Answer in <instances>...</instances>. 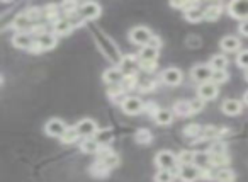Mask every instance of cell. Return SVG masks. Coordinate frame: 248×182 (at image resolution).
<instances>
[{"label":"cell","mask_w":248,"mask_h":182,"mask_svg":"<svg viewBox=\"0 0 248 182\" xmlns=\"http://www.w3.org/2000/svg\"><path fill=\"white\" fill-rule=\"evenodd\" d=\"M153 36L155 34H153L148 28H145V26H136V28H133L131 31H129V41H131L133 45L141 46L143 48V46L148 45Z\"/></svg>","instance_id":"6da1fadb"},{"label":"cell","mask_w":248,"mask_h":182,"mask_svg":"<svg viewBox=\"0 0 248 182\" xmlns=\"http://www.w3.org/2000/svg\"><path fill=\"white\" fill-rule=\"evenodd\" d=\"M155 164L158 165L160 170H175V167L179 165V160H177L175 153H172L169 150H162L156 153Z\"/></svg>","instance_id":"7a4b0ae2"},{"label":"cell","mask_w":248,"mask_h":182,"mask_svg":"<svg viewBox=\"0 0 248 182\" xmlns=\"http://www.w3.org/2000/svg\"><path fill=\"white\" fill-rule=\"evenodd\" d=\"M121 109L124 114H129V116H136L140 113H145V102H143L140 97H126L121 104Z\"/></svg>","instance_id":"3957f363"},{"label":"cell","mask_w":248,"mask_h":182,"mask_svg":"<svg viewBox=\"0 0 248 182\" xmlns=\"http://www.w3.org/2000/svg\"><path fill=\"white\" fill-rule=\"evenodd\" d=\"M228 12L231 17L238 19V21H247L248 19V0H233L228 4Z\"/></svg>","instance_id":"277c9868"},{"label":"cell","mask_w":248,"mask_h":182,"mask_svg":"<svg viewBox=\"0 0 248 182\" xmlns=\"http://www.w3.org/2000/svg\"><path fill=\"white\" fill-rule=\"evenodd\" d=\"M100 12H102V9H100L99 4H95V2H83V4H80L77 16L80 17V21H93V19L99 17Z\"/></svg>","instance_id":"5b68a950"},{"label":"cell","mask_w":248,"mask_h":182,"mask_svg":"<svg viewBox=\"0 0 248 182\" xmlns=\"http://www.w3.org/2000/svg\"><path fill=\"white\" fill-rule=\"evenodd\" d=\"M214 70L211 68L209 63H197L196 66L190 72V77H192L196 82L204 83V82H211V77H213Z\"/></svg>","instance_id":"8992f818"},{"label":"cell","mask_w":248,"mask_h":182,"mask_svg":"<svg viewBox=\"0 0 248 182\" xmlns=\"http://www.w3.org/2000/svg\"><path fill=\"white\" fill-rule=\"evenodd\" d=\"M75 128H77V131H78L80 136H83V138H93L97 131H99L97 123L93 119H90V117H83V119H80L78 123L75 124Z\"/></svg>","instance_id":"52a82bcc"},{"label":"cell","mask_w":248,"mask_h":182,"mask_svg":"<svg viewBox=\"0 0 248 182\" xmlns=\"http://www.w3.org/2000/svg\"><path fill=\"white\" fill-rule=\"evenodd\" d=\"M201 174H202V170L196 165H184L177 170V175L182 182H197L201 179Z\"/></svg>","instance_id":"ba28073f"},{"label":"cell","mask_w":248,"mask_h":182,"mask_svg":"<svg viewBox=\"0 0 248 182\" xmlns=\"http://www.w3.org/2000/svg\"><path fill=\"white\" fill-rule=\"evenodd\" d=\"M66 124L63 119H60V117H53V119H49L48 123H46L45 126V131L48 136H56V138H62L63 133L66 131Z\"/></svg>","instance_id":"9c48e42d"},{"label":"cell","mask_w":248,"mask_h":182,"mask_svg":"<svg viewBox=\"0 0 248 182\" xmlns=\"http://www.w3.org/2000/svg\"><path fill=\"white\" fill-rule=\"evenodd\" d=\"M217 94H219V89H217V85L214 82H204L199 83V87H197V97L204 99L206 102L216 99Z\"/></svg>","instance_id":"30bf717a"},{"label":"cell","mask_w":248,"mask_h":182,"mask_svg":"<svg viewBox=\"0 0 248 182\" xmlns=\"http://www.w3.org/2000/svg\"><path fill=\"white\" fill-rule=\"evenodd\" d=\"M97 155H99V160L102 162L104 165H107L109 168H116L117 165H119V162H121L119 155H117L116 151L106 148V147H100V151Z\"/></svg>","instance_id":"8fae6325"},{"label":"cell","mask_w":248,"mask_h":182,"mask_svg":"<svg viewBox=\"0 0 248 182\" xmlns=\"http://www.w3.org/2000/svg\"><path fill=\"white\" fill-rule=\"evenodd\" d=\"M102 79H104V82L110 87L121 85V82H123V79H124V72L119 68V66H112V68H107L106 72H104Z\"/></svg>","instance_id":"7c38bea8"},{"label":"cell","mask_w":248,"mask_h":182,"mask_svg":"<svg viewBox=\"0 0 248 182\" xmlns=\"http://www.w3.org/2000/svg\"><path fill=\"white\" fill-rule=\"evenodd\" d=\"M136 66L140 68V60L138 55H124L123 60L119 63V68L124 72V75H131V73H136Z\"/></svg>","instance_id":"4fadbf2b"},{"label":"cell","mask_w":248,"mask_h":182,"mask_svg":"<svg viewBox=\"0 0 248 182\" xmlns=\"http://www.w3.org/2000/svg\"><path fill=\"white\" fill-rule=\"evenodd\" d=\"M162 82L169 87H175V85H180L182 82V72L179 68H167L163 70L162 73Z\"/></svg>","instance_id":"5bb4252c"},{"label":"cell","mask_w":248,"mask_h":182,"mask_svg":"<svg viewBox=\"0 0 248 182\" xmlns=\"http://www.w3.org/2000/svg\"><path fill=\"white\" fill-rule=\"evenodd\" d=\"M75 29V22L72 19H58L56 22H53V33L56 36H66Z\"/></svg>","instance_id":"9a60e30c"},{"label":"cell","mask_w":248,"mask_h":182,"mask_svg":"<svg viewBox=\"0 0 248 182\" xmlns=\"http://www.w3.org/2000/svg\"><path fill=\"white\" fill-rule=\"evenodd\" d=\"M221 111H223L226 116H238V114L243 111V102L238 99H226L221 104Z\"/></svg>","instance_id":"2e32d148"},{"label":"cell","mask_w":248,"mask_h":182,"mask_svg":"<svg viewBox=\"0 0 248 182\" xmlns=\"http://www.w3.org/2000/svg\"><path fill=\"white\" fill-rule=\"evenodd\" d=\"M32 43H34V39H32L31 33H16L12 36V45L19 50H31Z\"/></svg>","instance_id":"e0dca14e"},{"label":"cell","mask_w":248,"mask_h":182,"mask_svg":"<svg viewBox=\"0 0 248 182\" xmlns=\"http://www.w3.org/2000/svg\"><path fill=\"white\" fill-rule=\"evenodd\" d=\"M36 41L39 43V46H41L43 50H53L58 45V38H56V34L53 31H45L43 34H39L38 38H36Z\"/></svg>","instance_id":"ac0fdd59"},{"label":"cell","mask_w":248,"mask_h":182,"mask_svg":"<svg viewBox=\"0 0 248 182\" xmlns=\"http://www.w3.org/2000/svg\"><path fill=\"white\" fill-rule=\"evenodd\" d=\"M240 45H241V41L236 38V36H224V38L219 41L221 50L226 51V53L238 51V50H240Z\"/></svg>","instance_id":"d6986e66"},{"label":"cell","mask_w":248,"mask_h":182,"mask_svg":"<svg viewBox=\"0 0 248 182\" xmlns=\"http://www.w3.org/2000/svg\"><path fill=\"white\" fill-rule=\"evenodd\" d=\"M12 26H14V29H17V33H28V29H32V21L26 12H22L14 19Z\"/></svg>","instance_id":"ffe728a7"},{"label":"cell","mask_w":248,"mask_h":182,"mask_svg":"<svg viewBox=\"0 0 248 182\" xmlns=\"http://www.w3.org/2000/svg\"><path fill=\"white\" fill-rule=\"evenodd\" d=\"M138 60L146 63H156V60H158V50L150 48V46H143V48H140Z\"/></svg>","instance_id":"44dd1931"},{"label":"cell","mask_w":248,"mask_h":182,"mask_svg":"<svg viewBox=\"0 0 248 182\" xmlns=\"http://www.w3.org/2000/svg\"><path fill=\"white\" fill-rule=\"evenodd\" d=\"M173 116H175V114H173V111L160 107V111L156 113V116H155V123L160 124V126H169V124H172Z\"/></svg>","instance_id":"7402d4cb"},{"label":"cell","mask_w":248,"mask_h":182,"mask_svg":"<svg viewBox=\"0 0 248 182\" xmlns=\"http://www.w3.org/2000/svg\"><path fill=\"white\" fill-rule=\"evenodd\" d=\"M224 7L221 4H213L209 5V7L204 9V19L206 21H217V19L221 17V14H223Z\"/></svg>","instance_id":"603a6c76"},{"label":"cell","mask_w":248,"mask_h":182,"mask_svg":"<svg viewBox=\"0 0 248 182\" xmlns=\"http://www.w3.org/2000/svg\"><path fill=\"white\" fill-rule=\"evenodd\" d=\"M172 109L173 114H177L180 117H187L192 114V111H190V100H177V102H173Z\"/></svg>","instance_id":"cb8c5ba5"},{"label":"cell","mask_w":248,"mask_h":182,"mask_svg":"<svg viewBox=\"0 0 248 182\" xmlns=\"http://www.w3.org/2000/svg\"><path fill=\"white\" fill-rule=\"evenodd\" d=\"M109 172H110V168L107 167V165H104L100 160L93 162V164L90 165V174L97 179H104L106 175H109Z\"/></svg>","instance_id":"d4e9b609"},{"label":"cell","mask_w":248,"mask_h":182,"mask_svg":"<svg viewBox=\"0 0 248 182\" xmlns=\"http://www.w3.org/2000/svg\"><path fill=\"white\" fill-rule=\"evenodd\" d=\"M80 150H82L83 153H99L100 145L97 143L93 138H83L82 143H80Z\"/></svg>","instance_id":"484cf974"},{"label":"cell","mask_w":248,"mask_h":182,"mask_svg":"<svg viewBox=\"0 0 248 182\" xmlns=\"http://www.w3.org/2000/svg\"><path fill=\"white\" fill-rule=\"evenodd\" d=\"M194 165L199 167L201 170L204 168H209L211 167V153L209 151H196V158H194Z\"/></svg>","instance_id":"4316f807"},{"label":"cell","mask_w":248,"mask_h":182,"mask_svg":"<svg viewBox=\"0 0 248 182\" xmlns=\"http://www.w3.org/2000/svg\"><path fill=\"white\" fill-rule=\"evenodd\" d=\"M214 181L216 182H234L236 181V175L230 168H219V170L214 174Z\"/></svg>","instance_id":"83f0119b"},{"label":"cell","mask_w":248,"mask_h":182,"mask_svg":"<svg viewBox=\"0 0 248 182\" xmlns=\"http://www.w3.org/2000/svg\"><path fill=\"white\" fill-rule=\"evenodd\" d=\"M194 158H196V151L192 150H182L177 155V160H179V167L184 165H194Z\"/></svg>","instance_id":"f1b7e54d"},{"label":"cell","mask_w":248,"mask_h":182,"mask_svg":"<svg viewBox=\"0 0 248 182\" xmlns=\"http://www.w3.org/2000/svg\"><path fill=\"white\" fill-rule=\"evenodd\" d=\"M93 140L100 145V147H107L112 141V131L110 130H99L93 136Z\"/></svg>","instance_id":"f546056e"},{"label":"cell","mask_w":248,"mask_h":182,"mask_svg":"<svg viewBox=\"0 0 248 182\" xmlns=\"http://www.w3.org/2000/svg\"><path fill=\"white\" fill-rule=\"evenodd\" d=\"M78 138H80V134H78V131H77V128L75 126H68L60 140H62L65 145H72V143H75Z\"/></svg>","instance_id":"4dcf8cb0"},{"label":"cell","mask_w":248,"mask_h":182,"mask_svg":"<svg viewBox=\"0 0 248 182\" xmlns=\"http://www.w3.org/2000/svg\"><path fill=\"white\" fill-rule=\"evenodd\" d=\"M209 65L213 70H226L228 66V58L224 55H213L209 60Z\"/></svg>","instance_id":"1f68e13d"},{"label":"cell","mask_w":248,"mask_h":182,"mask_svg":"<svg viewBox=\"0 0 248 182\" xmlns=\"http://www.w3.org/2000/svg\"><path fill=\"white\" fill-rule=\"evenodd\" d=\"M135 140H136V143H140V145H148V143H152L153 134H152V131H150V130H146V128H141V130L136 131Z\"/></svg>","instance_id":"d6a6232c"},{"label":"cell","mask_w":248,"mask_h":182,"mask_svg":"<svg viewBox=\"0 0 248 182\" xmlns=\"http://www.w3.org/2000/svg\"><path fill=\"white\" fill-rule=\"evenodd\" d=\"M219 136H221V130H217V128H214V126L202 128V133H201V140H214L216 141Z\"/></svg>","instance_id":"836d02e7"},{"label":"cell","mask_w":248,"mask_h":182,"mask_svg":"<svg viewBox=\"0 0 248 182\" xmlns=\"http://www.w3.org/2000/svg\"><path fill=\"white\" fill-rule=\"evenodd\" d=\"M140 82H138V75L136 73H131V75H124L123 82H121V87L124 89V92L129 89H133V87H138Z\"/></svg>","instance_id":"e575fe53"},{"label":"cell","mask_w":248,"mask_h":182,"mask_svg":"<svg viewBox=\"0 0 248 182\" xmlns=\"http://www.w3.org/2000/svg\"><path fill=\"white\" fill-rule=\"evenodd\" d=\"M226 150H228V145L221 140H216L211 143V147L207 151H209L211 155H226Z\"/></svg>","instance_id":"d590c367"},{"label":"cell","mask_w":248,"mask_h":182,"mask_svg":"<svg viewBox=\"0 0 248 182\" xmlns=\"http://www.w3.org/2000/svg\"><path fill=\"white\" fill-rule=\"evenodd\" d=\"M184 17H186L189 22H199V21H202V19H204V11L201 7L192 9V11L184 12Z\"/></svg>","instance_id":"8d00e7d4"},{"label":"cell","mask_w":248,"mask_h":182,"mask_svg":"<svg viewBox=\"0 0 248 182\" xmlns=\"http://www.w3.org/2000/svg\"><path fill=\"white\" fill-rule=\"evenodd\" d=\"M201 133H202V128H201L199 124H196V123H190V124H187V126L184 128V134H186L187 138L201 136Z\"/></svg>","instance_id":"74e56055"},{"label":"cell","mask_w":248,"mask_h":182,"mask_svg":"<svg viewBox=\"0 0 248 182\" xmlns=\"http://www.w3.org/2000/svg\"><path fill=\"white\" fill-rule=\"evenodd\" d=\"M177 172H173V170H158V174L155 175V181L156 182H172L173 179V175H175Z\"/></svg>","instance_id":"f35d334b"},{"label":"cell","mask_w":248,"mask_h":182,"mask_svg":"<svg viewBox=\"0 0 248 182\" xmlns=\"http://www.w3.org/2000/svg\"><path fill=\"white\" fill-rule=\"evenodd\" d=\"M226 80H228V72H226V70H214V72H213L211 82H214L216 85H219V83H224Z\"/></svg>","instance_id":"ab89813d"},{"label":"cell","mask_w":248,"mask_h":182,"mask_svg":"<svg viewBox=\"0 0 248 182\" xmlns=\"http://www.w3.org/2000/svg\"><path fill=\"white\" fill-rule=\"evenodd\" d=\"M62 9H63V12H65V14L75 16V14H78L80 4H77V2H63Z\"/></svg>","instance_id":"60d3db41"},{"label":"cell","mask_w":248,"mask_h":182,"mask_svg":"<svg viewBox=\"0 0 248 182\" xmlns=\"http://www.w3.org/2000/svg\"><path fill=\"white\" fill-rule=\"evenodd\" d=\"M230 162V157L226 155H211V165L213 167H223Z\"/></svg>","instance_id":"b9f144b4"},{"label":"cell","mask_w":248,"mask_h":182,"mask_svg":"<svg viewBox=\"0 0 248 182\" xmlns=\"http://www.w3.org/2000/svg\"><path fill=\"white\" fill-rule=\"evenodd\" d=\"M204 106H206V100L201 99V97H196V99L190 100V111H192V114L201 113L204 109Z\"/></svg>","instance_id":"7bdbcfd3"},{"label":"cell","mask_w":248,"mask_h":182,"mask_svg":"<svg viewBox=\"0 0 248 182\" xmlns=\"http://www.w3.org/2000/svg\"><path fill=\"white\" fill-rule=\"evenodd\" d=\"M43 14H45L49 21H53V22L58 21V7H56V5H48V7L43 11Z\"/></svg>","instance_id":"ee69618b"},{"label":"cell","mask_w":248,"mask_h":182,"mask_svg":"<svg viewBox=\"0 0 248 182\" xmlns=\"http://www.w3.org/2000/svg\"><path fill=\"white\" fill-rule=\"evenodd\" d=\"M236 63L241 66V68L248 70V50H241L240 53L236 55Z\"/></svg>","instance_id":"f6af8a7d"},{"label":"cell","mask_w":248,"mask_h":182,"mask_svg":"<svg viewBox=\"0 0 248 182\" xmlns=\"http://www.w3.org/2000/svg\"><path fill=\"white\" fill-rule=\"evenodd\" d=\"M158 111H160V107L156 106L155 102H146V104H145V113H146V114H150V116L155 117Z\"/></svg>","instance_id":"bcb514c9"},{"label":"cell","mask_w":248,"mask_h":182,"mask_svg":"<svg viewBox=\"0 0 248 182\" xmlns=\"http://www.w3.org/2000/svg\"><path fill=\"white\" fill-rule=\"evenodd\" d=\"M140 68H141L143 72H148V73H152V72H155V70H156V63H146V62H140Z\"/></svg>","instance_id":"7dc6e473"},{"label":"cell","mask_w":248,"mask_h":182,"mask_svg":"<svg viewBox=\"0 0 248 182\" xmlns=\"http://www.w3.org/2000/svg\"><path fill=\"white\" fill-rule=\"evenodd\" d=\"M155 85L156 83L155 82H148V80H145V82H140V89L143 90V92H148V90H153L155 89Z\"/></svg>","instance_id":"c3c4849f"},{"label":"cell","mask_w":248,"mask_h":182,"mask_svg":"<svg viewBox=\"0 0 248 182\" xmlns=\"http://www.w3.org/2000/svg\"><path fill=\"white\" fill-rule=\"evenodd\" d=\"M146 46H150V48H155V50H160V46H162V39H160L158 36H153Z\"/></svg>","instance_id":"681fc988"},{"label":"cell","mask_w":248,"mask_h":182,"mask_svg":"<svg viewBox=\"0 0 248 182\" xmlns=\"http://www.w3.org/2000/svg\"><path fill=\"white\" fill-rule=\"evenodd\" d=\"M238 31H240L243 36H248V19H247V21L240 22V26H238Z\"/></svg>","instance_id":"f907efd6"},{"label":"cell","mask_w":248,"mask_h":182,"mask_svg":"<svg viewBox=\"0 0 248 182\" xmlns=\"http://www.w3.org/2000/svg\"><path fill=\"white\" fill-rule=\"evenodd\" d=\"M29 51H31V53H41V51H43V48L39 46V43L34 39V43H32V46H31V50H29Z\"/></svg>","instance_id":"816d5d0a"},{"label":"cell","mask_w":248,"mask_h":182,"mask_svg":"<svg viewBox=\"0 0 248 182\" xmlns=\"http://www.w3.org/2000/svg\"><path fill=\"white\" fill-rule=\"evenodd\" d=\"M170 5H172V7H175V9H182V11L186 9V2H172Z\"/></svg>","instance_id":"f5cc1de1"},{"label":"cell","mask_w":248,"mask_h":182,"mask_svg":"<svg viewBox=\"0 0 248 182\" xmlns=\"http://www.w3.org/2000/svg\"><path fill=\"white\" fill-rule=\"evenodd\" d=\"M243 100H245V104H248V90L245 92V96H243Z\"/></svg>","instance_id":"db71d44e"},{"label":"cell","mask_w":248,"mask_h":182,"mask_svg":"<svg viewBox=\"0 0 248 182\" xmlns=\"http://www.w3.org/2000/svg\"><path fill=\"white\" fill-rule=\"evenodd\" d=\"M245 79H247V82H248V70H245Z\"/></svg>","instance_id":"11a10c76"}]
</instances>
